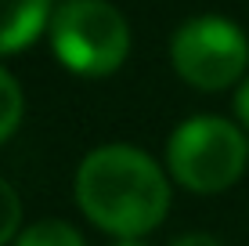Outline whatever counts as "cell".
Returning a JSON list of instances; mask_svg holds the SVG:
<instances>
[{"label":"cell","instance_id":"obj_1","mask_svg":"<svg viewBox=\"0 0 249 246\" xmlns=\"http://www.w3.org/2000/svg\"><path fill=\"white\" fill-rule=\"evenodd\" d=\"M76 199L98 228L119 239H137L166 217L170 185L141 149L101 145L76 170Z\"/></svg>","mask_w":249,"mask_h":246},{"label":"cell","instance_id":"obj_10","mask_svg":"<svg viewBox=\"0 0 249 246\" xmlns=\"http://www.w3.org/2000/svg\"><path fill=\"white\" fill-rule=\"evenodd\" d=\"M174 246H224V243H217L213 235H202V232H192V235H181Z\"/></svg>","mask_w":249,"mask_h":246},{"label":"cell","instance_id":"obj_11","mask_svg":"<svg viewBox=\"0 0 249 246\" xmlns=\"http://www.w3.org/2000/svg\"><path fill=\"white\" fill-rule=\"evenodd\" d=\"M116 246H144L141 239H123V243H116Z\"/></svg>","mask_w":249,"mask_h":246},{"label":"cell","instance_id":"obj_4","mask_svg":"<svg viewBox=\"0 0 249 246\" xmlns=\"http://www.w3.org/2000/svg\"><path fill=\"white\" fill-rule=\"evenodd\" d=\"M174 69L199 91H220L235 83L249 65V40L235 22L206 15L192 19L174 33Z\"/></svg>","mask_w":249,"mask_h":246},{"label":"cell","instance_id":"obj_6","mask_svg":"<svg viewBox=\"0 0 249 246\" xmlns=\"http://www.w3.org/2000/svg\"><path fill=\"white\" fill-rule=\"evenodd\" d=\"M15 246H83L80 232L65 221H40L33 228H22Z\"/></svg>","mask_w":249,"mask_h":246},{"label":"cell","instance_id":"obj_9","mask_svg":"<svg viewBox=\"0 0 249 246\" xmlns=\"http://www.w3.org/2000/svg\"><path fill=\"white\" fill-rule=\"evenodd\" d=\"M235 113H238V120H242V127L249 131V80L238 87V95H235Z\"/></svg>","mask_w":249,"mask_h":246},{"label":"cell","instance_id":"obj_7","mask_svg":"<svg viewBox=\"0 0 249 246\" xmlns=\"http://www.w3.org/2000/svg\"><path fill=\"white\" fill-rule=\"evenodd\" d=\"M22 123V87L15 76L0 69V141H7Z\"/></svg>","mask_w":249,"mask_h":246},{"label":"cell","instance_id":"obj_3","mask_svg":"<svg viewBox=\"0 0 249 246\" xmlns=\"http://www.w3.org/2000/svg\"><path fill=\"white\" fill-rule=\"evenodd\" d=\"M51 44L65 69L108 76L130 51V25L108 0H69L51 19Z\"/></svg>","mask_w":249,"mask_h":246},{"label":"cell","instance_id":"obj_5","mask_svg":"<svg viewBox=\"0 0 249 246\" xmlns=\"http://www.w3.org/2000/svg\"><path fill=\"white\" fill-rule=\"evenodd\" d=\"M51 0H0V55L29 47L47 22Z\"/></svg>","mask_w":249,"mask_h":246},{"label":"cell","instance_id":"obj_2","mask_svg":"<svg viewBox=\"0 0 249 246\" xmlns=\"http://www.w3.org/2000/svg\"><path fill=\"white\" fill-rule=\"evenodd\" d=\"M246 159H249L246 134L235 123L220 120V116L184 120L166 145L170 174L188 192H199V196L231 189L242 177Z\"/></svg>","mask_w":249,"mask_h":246},{"label":"cell","instance_id":"obj_8","mask_svg":"<svg viewBox=\"0 0 249 246\" xmlns=\"http://www.w3.org/2000/svg\"><path fill=\"white\" fill-rule=\"evenodd\" d=\"M18 225H22V203L18 192L0 177V246H7L11 239H18Z\"/></svg>","mask_w":249,"mask_h":246}]
</instances>
